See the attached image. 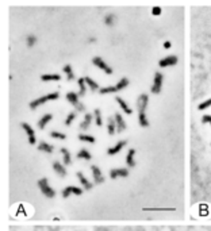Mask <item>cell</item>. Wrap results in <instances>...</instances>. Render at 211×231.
Wrapping results in <instances>:
<instances>
[{"mask_svg": "<svg viewBox=\"0 0 211 231\" xmlns=\"http://www.w3.org/2000/svg\"><path fill=\"white\" fill-rule=\"evenodd\" d=\"M22 129L26 131V134L28 135V138H30V137H35V135H34L33 127H31L30 125H27V123H22Z\"/></svg>", "mask_w": 211, "mask_h": 231, "instance_id": "30", "label": "cell"}, {"mask_svg": "<svg viewBox=\"0 0 211 231\" xmlns=\"http://www.w3.org/2000/svg\"><path fill=\"white\" fill-rule=\"evenodd\" d=\"M35 142H37V141H35V137H30V138H28V143H30V145H34Z\"/></svg>", "mask_w": 211, "mask_h": 231, "instance_id": "39", "label": "cell"}, {"mask_svg": "<svg viewBox=\"0 0 211 231\" xmlns=\"http://www.w3.org/2000/svg\"><path fill=\"white\" fill-rule=\"evenodd\" d=\"M85 91H87V86H85V79L81 77L79 79V97H84L85 96Z\"/></svg>", "mask_w": 211, "mask_h": 231, "instance_id": "24", "label": "cell"}, {"mask_svg": "<svg viewBox=\"0 0 211 231\" xmlns=\"http://www.w3.org/2000/svg\"><path fill=\"white\" fill-rule=\"evenodd\" d=\"M60 97V93L58 92H53V93H49V95H45V96L42 97H38V99L33 100V102H30V104H28V107H30L31 109H35L38 108L41 104H45L46 102H49V100H57Z\"/></svg>", "mask_w": 211, "mask_h": 231, "instance_id": "2", "label": "cell"}, {"mask_svg": "<svg viewBox=\"0 0 211 231\" xmlns=\"http://www.w3.org/2000/svg\"><path fill=\"white\" fill-rule=\"evenodd\" d=\"M164 47H165V49H169V47H170V42L166 41L165 43H164Z\"/></svg>", "mask_w": 211, "mask_h": 231, "instance_id": "40", "label": "cell"}, {"mask_svg": "<svg viewBox=\"0 0 211 231\" xmlns=\"http://www.w3.org/2000/svg\"><path fill=\"white\" fill-rule=\"evenodd\" d=\"M114 118H115V122H117V131L123 132L126 130V122H125V119H123V116L119 114V112H115Z\"/></svg>", "mask_w": 211, "mask_h": 231, "instance_id": "10", "label": "cell"}, {"mask_svg": "<svg viewBox=\"0 0 211 231\" xmlns=\"http://www.w3.org/2000/svg\"><path fill=\"white\" fill-rule=\"evenodd\" d=\"M77 178H79V180H80V183L83 184V187H84V188H85L87 190H89V189L92 188V184L89 183V181H88V180H87V178L84 177V174H83L81 172H77Z\"/></svg>", "mask_w": 211, "mask_h": 231, "instance_id": "21", "label": "cell"}, {"mask_svg": "<svg viewBox=\"0 0 211 231\" xmlns=\"http://www.w3.org/2000/svg\"><path fill=\"white\" fill-rule=\"evenodd\" d=\"M177 63V57L176 56H168L165 57V58L160 60L158 61V66H161V68H166V66H173Z\"/></svg>", "mask_w": 211, "mask_h": 231, "instance_id": "9", "label": "cell"}, {"mask_svg": "<svg viewBox=\"0 0 211 231\" xmlns=\"http://www.w3.org/2000/svg\"><path fill=\"white\" fill-rule=\"evenodd\" d=\"M74 118H76V112H74V111L69 112L68 116H66V119H65V125H66V126H71L72 122L74 120Z\"/></svg>", "mask_w": 211, "mask_h": 231, "instance_id": "31", "label": "cell"}, {"mask_svg": "<svg viewBox=\"0 0 211 231\" xmlns=\"http://www.w3.org/2000/svg\"><path fill=\"white\" fill-rule=\"evenodd\" d=\"M38 150L39 151H45V153H53L54 147L51 145H49L48 142H45V141H41L38 145Z\"/></svg>", "mask_w": 211, "mask_h": 231, "instance_id": "19", "label": "cell"}, {"mask_svg": "<svg viewBox=\"0 0 211 231\" xmlns=\"http://www.w3.org/2000/svg\"><path fill=\"white\" fill-rule=\"evenodd\" d=\"M94 116H95V120H96V126H102V125H103V120H102V111H100L99 108L95 109Z\"/></svg>", "mask_w": 211, "mask_h": 231, "instance_id": "29", "label": "cell"}, {"mask_svg": "<svg viewBox=\"0 0 211 231\" xmlns=\"http://www.w3.org/2000/svg\"><path fill=\"white\" fill-rule=\"evenodd\" d=\"M114 21H115V15H112V14H108V15L104 18V23L108 26H111L112 23H114Z\"/></svg>", "mask_w": 211, "mask_h": 231, "instance_id": "34", "label": "cell"}, {"mask_svg": "<svg viewBox=\"0 0 211 231\" xmlns=\"http://www.w3.org/2000/svg\"><path fill=\"white\" fill-rule=\"evenodd\" d=\"M107 132L110 135H114L117 132V122L115 118H108V123H107Z\"/></svg>", "mask_w": 211, "mask_h": 231, "instance_id": "14", "label": "cell"}, {"mask_svg": "<svg viewBox=\"0 0 211 231\" xmlns=\"http://www.w3.org/2000/svg\"><path fill=\"white\" fill-rule=\"evenodd\" d=\"M149 103V96L146 93H142L137 99V108H138V123L142 127L149 126V120L146 118V107Z\"/></svg>", "mask_w": 211, "mask_h": 231, "instance_id": "1", "label": "cell"}, {"mask_svg": "<svg viewBox=\"0 0 211 231\" xmlns=\"http://www.w3.org/2000/svg\"><path fill=\"white\" fill-rule=\"evenodd\" d=\"M152 14H153V15H160V14H161V8L160 7H154V8H153V11H152Z\"/></svg>", "mask_w": 211, "mask_h": 231, "instance_id": "38", "label": "cell"}, {"mask_svg": "<svg viewBox=\"0 0 211 231\" xmlns=\"http://www.w3.org/2000/svg\"><path fill=\"white\" fill-rule=\"evenodd\" d=\"M61 154H62V158H64V165H71V164H72V157H71L69 150L65 149V147H62V149H61Z\"/></svg>", "mask_w": 211, "mask_h": 231, "instance_id": "22", "label": "cell"}, {"mask_svg": "<svg viewBox=\"0 0 211 231\" xmlns=\"http://www.w3.org/2000/svg\"><path fill=\"white\" fill-rule=\"evenodd\" d=\"M202 123H207V125L211 126V115H203V118H202Z\"/></svg>", "mask_w": 211, "mask_h": 231, "instance_id": "36", "label": "cell"}, {"mask_svg": "<svg viewBox=\"0 0 211 231\" xmlns=\"http://www.w3.org/2000/svg\"><path fill=\"white\" fill-rule=\"evenodd\" d=\"M62 70H64V73L66 74V77H68L69 81L74 79V74H73V72H72V65L71 63H66V65L62 68Z\"/></svg>", "mask_w": 211, "mask_h": 231, "instance_id": "26", "label": "cell"}, {"mask_svg": "<svg viewBox=\"0 0 211 231\" xmlns=\"http://www.w3.org/2000/svg\"><path fill=\"white\" fill-rule=\"evenodd\" d=\"M84 79H85V84H87V86H89V89H91L92 92H96L97 89H99V84H97L96 81H94V80H92L91 77L85 76Z\"/></svg>", "mask_w": 211, "mask_h": 231, "instance_id": "20", "label": "cell"}, {"mask_svg": "<svg viewBox=\"0 0 211 231\" xmlns=\"http://www.w3.org/2000/svg\"><path fill=\"white\" fill-rule=\"evenodd\" d=\"M38 187H39V189H41L42 195H45L46 197L53 199L54 196H56V190H54L50 185H49L48 178H46V177L39 178V180H38Z\"/></svg>", "mask_w": 211, "mask_h": 231, "instance_id": "3", "label": "cell"}, {"mask_svg": "<svg viewBox=\"0 0 211 231\" xmlns=\"http://www.w3.org/2000/svg\"><path fill=\"white\" fill-rule=\"evenodd\" d=\"M50 137L56 138V139H66V135L62 134V132H58V131H50Z\"/></svg>", "mask_w": 211, "mask_h": 231, "instance_id": "32", "label": "cell"}, {"mask_svg": "<svg viewBox=\"0 0 211 231\" xmlns=\"http://www.w3.org/2000/svg\"><path fill=\"white\" fill-rule=\"evenodd\" d=\"M126 143H127L126 141H118V143L114 147H108V149H107V154H108V155H114V154H117V153H119L120 150L126 146Z\"/></svg>", "mask_w": 211, "mask_h": 231, "instance_id": "12", "label": "cell"}, {"mask_svg": "<svg viewBox=\"0 0 211 231\" xmlns=\"http://www.w3.org/2000/svg\"><path fill=\"white\" fill-rule=\"evenodd\" d=\"M79 139L83 141V142H88V143H95V137L92 135H88V134H80L79 135Z\"/></svg>", "mask_w": 211, "mask_h": 231, "instance_id": "28", "label": "cell"}, {"mask_svg": "<svg viewBox=\"0 0 211 231\" xmlns=\"http://www.w3.org/2000/svg\"><path fill=\"white\" fill-rule=\"evenodd\" d=\"M92 119H94V116H92L91 114H85L84 119H83L81 125H80V129H81V130H87V129L89 127V125H91Z\"/></svg>", "mask_w": 211, "mask_h": 231, "instance_id": "23", "label": "cell"}, {"mask_svg": "<svg viewBox=\"0 0 211 231\" xmlns=\"http://www.w3.org/2000/svg\"><path fill=\"white\" fill-rule=\"evenodd\" d=\"M163 81H164V74L161 72H156L154 73V81H153V86H152V93L158 95L161 92V88H163Z\"/></svg>", "mask_w": 211, "mask_h": 231, "instance_id": "5", "label": "cell"}, {"mask_svg": "<svg viewBox=\"0 0 211 231\" xmlns=\"http://www.w3.org/2000/svg\"><path fill=\"white\" fill-rule=\"evenodd\" d=\"M129 84H130L129 79H127V77H122V79H120L119 81H118V84H117V85H114V86H115V92L125 89L126 86H129Z\"/></svg>", "mask_w": 211, "mask_h": 231, "instance_id": "18", "label": "cell"}, {"mask_svg": "<svg viewBox=\"0 0 211 231\" xmlns=\"http://www.w3.org/2000/svg\"><path fill=\"white\" fill-rule=\"evenodd\" d=\"M211 106V99H207V100H204L203 103H200L198 107V109H200V111H203V109H206V108H209V107Z\"/></svg>", "mask_w": 211, "mask_h": 231, "instance_id": "33", "label": "cell"}, {"mask_svg": "<svg viewBox=\"0 0 211 231\" xmlns=\"http://www.w3.org/2000/svg\"><path fill=\"white\" fill-rule=\"evenodd\" d=\"M134 155H135V150H134V149H130V150H129V153H127V155H126V164L130 166V168L135 166Z\"/></svg>", "mask_w": 211, "mask_h": 231, "instance_id": "15", "label": "cell"}, {"mask_svg": "<svg viewBox=\"0 0 211 231\" xmlns=\"http://www.w3.org/2000/svg\"><path fill=\"white\" fill-rule=\"evenodd\" d=\"M53 169L56 170V173L58 176H61V177H65V176H66L65 166H64L61 162H58V161H54V162H53Z\"/></svg>", "mask_w": 211, "mask_h": 231, "instance_id": "13", "label": "cell"}, {"mask_svg": "<svg viewBox=\"0 0 211 231\" xmlns=\"http://www.w3.org/2000/svg\"><path fill=\"white\" fill-rule=\"evenodd\" d=\"M91 170H92V176H94L95 184H103V183H104V177H103V174H102V172H100L99 166L92 165Z\"/></svg>", "mask_w": 211, "mask_h": 231, "instance_id": "8", "label": "cell"}, {"mask_svg": "<svg viewBox=\"0 0 211 231\" xmlns=\"http://www.w3.org/2000/svg\"><path fill=\"white\" fill-rule=\"evenodd\" d=\"M129 176V169L126 168H118V169H111L110 170V177L117 178V177H127Z\"/></svg>", "mask_w": 211, "mask_h": 231, "instance_id": "11", "label": "cell"}, {"mask_svg": "<svg viewBox=\"0 0 211 231\" xmlns=\"http://www.w3.org/2000/svg\"><path fill=\"white\" fill-rule=\"evenodd\" d=\"M115 102H117V103H118V104H119V106H120V108H122V109H123V112H126V114H129V115H131V112H133V109H131V108H129V106H127V104H126V102H125V100H123V99H122V97H119V96H118V97H115Z\"/></svg>", "mask_w": 211, "mask_h": 231, "instance_id": "16", "label": "cell"}, {"mask_svg": "<svg viewBox=\"0 0 211 231\" xmlns=\"http://www.w3.org/2000/svg\"><path fill=\"white\" fill-rule=\"evenodd\" d=\"M175 208H145L143 211H173Z\"/></svg>", "mask_w": 211, "mask_h": 231, "instance_id": "37", "label": "cell"}, {"mask_svg": "<svg viewBox=\"0 0 211 231\" xmlns=\"http://www.w3.org/2000/svg\"><path fill=\"white\" fill-rule=\"evenodd\" d=\"M60 79H61V76L57 74V73H54V74H42L41 76L42 81H58Z\"/></svg>", "mask_w": 211, "mask_h": 231, "instance_id": "25", "label": "cell"}, {"mask_svg": "<svg viewBox=\"0 0 211 231\" xmlns=\"http://www.w3.org/2000/svg\"><path fill=\"white\" fill-rule=\"evenodd\" d=\"M66 99H68V102L71 103L72 106H74V108H76L77 111H80V112L85 111V106L79 100V95L77 93H74V92H68V93H66Z\"/></svg>", "mask_w": 211, "mask_h": 231, "instance_id": "4", "label": "cell"}, {"mask_svg": "<svg viewBox=\"0 0 211 231\" xmlns=\"http://www.w3.org/2000/svg\"><path fill=\"white\" fill-rule=\"evenodd\" d=\"M51 119H53V115H51V114H46V115H43L41 119L38 120V127H39L41 130H42V129H45V126L48 125V123L50 122Z\"/></svg>", "mask_w": 211, "mask_h": 231, "instance_id": "17", "label": "cell"}, {"mask_svg": "<svg viewBox=\"0 0 211 231\" xmlns=\"http://www.w3.org/2000/svg\"><path fill=\"white\" fill-rule=\"evenodd\" d=\"M92 63H94L96 68L102 69V70L104 72V73H107V74L112 73V69L110 68V65H107V63L103 61V58H100V57H94V58H92Z\"/></svg>", "mask_w": 211, "mask_h": 231, "instance_id": "6", "label": "cell"}, {"mask_svg": "<svg viewBox=\"0 0 211 231\" xmlns=\"http://www.w3.org/2000/svg\"><path fill=\"white\" fill-rule=\"evenodd\" d=\"M91 153L88 151L87 149H81L79 153H77V158H80V160H91Z\"/></svg>", "mask_w": 211, "mask_h": 231, "instance_id": "27", "label": "cell"}, {"mask_svg": "<svg viewBox=\"0 0 211 231\" xmlns=\"http://www.w3.org/2000/svg\"><path fill=\"white\" fill-rule=\"evenodd\" d=\"M62 197L64 199H66V197H69V196L72 195V193H74V195H77V196H80V195H83V189L81 188H77V187H72V185H69V187H66L65 189H62Z\"/></svg>", "mask_w": 211, "mask_h": 231, "instance_id": "7", "label": "cell"}, {"mask_svg": "<svg viewBox=\"0 0 211 231\" xmlns=\"http://www.w3.org/2000/svg\"><path fill=\"white\" fill-rule=\"evenodd\" d=\"M37 42L35 35H27V46H34Z\"/></svg>", "mask_w": 211, "mask_h": 231, "instance_id": "35", "label": "cell"}]
</instances>
